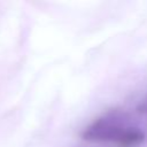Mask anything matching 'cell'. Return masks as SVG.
I'll return each instance as SVG.
<instances>
[{
	"label": "cell",
	"instance_id": "obj_1",
	"mask_svg": "<svg viewBox=\"0 0 147 147\" xmlns=\"http://www.w3.org/2000/svg\"><path fill=\"white\" fill-rule=\"evenodd\" d=\"M144 134L139 130H130L127 132H124L122 136H119V142L124 146H132L140 144L144 140Z\"/></svg>",
	"mask_w": 147,
	"mask_h": 147
}]
</instances>
